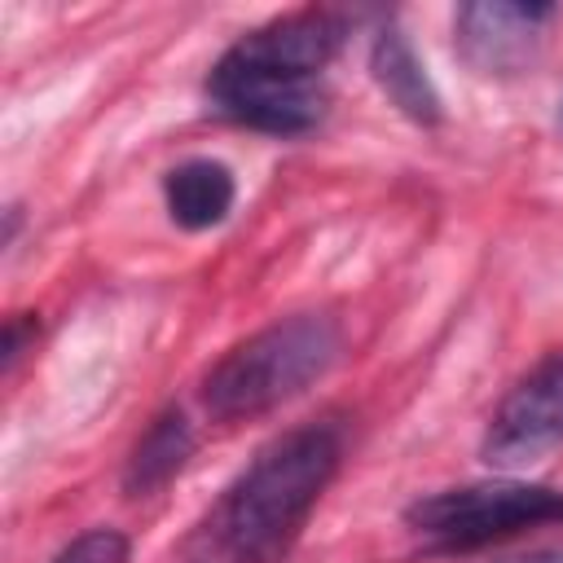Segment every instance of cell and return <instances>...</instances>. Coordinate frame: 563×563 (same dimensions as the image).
<instances>
[{
  "mask_svg": "<svg viewBox=\"0 0 563 563\" xmlns=\"http://www.w3.org/2000/svg\"><path fill=\"white\" fill-rule=\"evenodd\" d=\"M550 4H462L453 18V44L479 75H519L541 44Z\"/></svg>",
  "mask_w": 563,
  "mask_h": 563,
  "instance_id": "obj_6",
  "label": "cell"
},
{
  "mask_svg": "<svg viewBox=\"0 0 563 563\" xmlns=\"http://www.w3.org/2000/svg\"><path fill=\"white\" fill-rule=\"evenodd\" d=\"M409 528L449 550H475L532 523L563 519V493L523 479H484L418 497L405 510Z\"/></svg>",
  "mask_w": 563,
  "mask_h": 563,
  "instance_id": "obj_3",
  "label": "cell"
},
{
  "mask_svg": "<svg viewBox=\"0 0 563 563\" xmlns=\"http://www.w3.org/2000/svg\"><path fill=\"white\" fill-rule=\"evenodd\" d=\"M53 563H128V537L114 528H92L75 537Z\"/></svg>",
  "mask_w": 563,
  "mask_h": 563,
  "instance_id": "obj_11",
  "label": "cell"
},
{
  "mask_svg": "<svg viewBox=\"0 0 563 563\" xmlns=\"http://www.w3.org/2000/svg\"><path fill=\"white\" fill-rule=\"evenodd\" d=\"M563 444V352L541 356L497 405L484 431V462L519 471Z\"/></svg>",
  "mask_w": 563,
  "mask_h": 563,
  "instance_id": "obj_5",
  "label": "cell"
},
{
  "mask_svg": "<svg viewBox=\"0 0 563 563\" xmlns=\"http://www.w3.org/2000/svg\"><path fill=\"white\" fill-rule=\"evenodd\" d=\"M163 198H167L172 220L180 229L198 233V229L220 224L233 211L238 185H233V176H229L224 163H216V158H189V163H180V167L167 172Z\"/></svg>",
  "mask_w": 563,
  "mask_h": 563,
  "instance_id": "obj_9",
  "label": "cell"
},
{
  "mask_svg": "<svg viewBox=\"0 0 563 563\" xmlns=\"http://www.w3.org/2000/svg\"><path fill=\"white\" fill-rule=\"evenodd\" d=\"M339 457L343 435L330 422L268 440L207 510L185 545V563H282L330 488Z\"/></svg>",
  "mask_w": 563,
  "mask_h": 563,
  "instance_id": "obj_1",
  "label": "cell"
},
{
  "mask_svg": "<svg viewBox=\"0 0 563 563\" xmlns=\"http://www.w3.org/2000/svg\"><path fill=\"white\" fill-rule=\"evenodd\" d=\"M347 40V22L330 9H299L286 18H273L255 31H246L238 40V48L264 66L303 75V79H321V70L339 57Z\"/></svg>",
  "mask_w": 563,
  "mask_h": 563,
  "instance_id": "obj_7",
  "label": "cell"
},
{
  "mask_svg": "<svg viewBox=\"0 0 563 563\" xmlns=\"http://www.w3.org/2000/svg\"><path fill=\"white\" fill-rule=\"evenodd\" d=\"M194 453V427L180 409H163L145 435L136 440L128 466H123V493L128 497H150L158 493Z\"/></svg>",
  "mask_w": 563,
  "mask_h": 563,
  "instance_id": "obj_10",
  "label": "cell"
},
{
  "mask_svg": "<svg viewBox=\"0 0 563 563\" xmlns=\"http://www.w3.org/2000/svg\"><path fill=\"white\" fill-rule=\"evenodd\" d=\"M207 97L233 123L277 132V136H299V132L317 128L325 114L321 79H303V75L277 70V66H264V62L246 57L238 44L211 66Z\"/></svg>",
  "mask_w": 563,
  "mask_h": 563,
  "instance_id": "obj_4",
  "label": "cell"
},
{
  "mask_svg": "<svg viewBox=\"0 0 563 563\" xmlns=\"http://www.w3.org/2000/svg\"><path fill=\"white\" fill-rule=\"evenodd\" d=\"M343 347L339 321L325 312H299L264 325L260 334L229 347L202 378V405L220 422L260 418L308 383H317Z\"/></svg>",
  "mask_w": 563,
  "mask_h": 563,
  "instance_id": "obj_2",
  "label": "cell"
},
{
  "mask_svg": "<svg viewBox=\"0 0 563 563\" xmlns=\"http://www.w3.org/2000/svg\"><path fill=\"white\" fill-rule=\"evenodd\" d=\"M369 70H374V84L387 92V101L413 119V123H440V97L422 70V62L413 57L409 40L396 31V26H383L374 48H369Z\"/></svg>",
  "mask_w": 563,
  "mask_h": 563,
  "instance_id": "obj_8",
  "label": "cell"
},
{
  "mask_svg": "<svg viewBox=\"0 0 563 563\" xmlns=\"http://www.w3.org/2000/svg\"><path fill=\"white\" fill-rule=\"evenodd\" d=\"M519 563H563V554H532V559H519Z\"/></svg>",
  "mask_w": 563,
  "mask_h": 563,
  "instance_id": "obj_12",
  "label": "cell"
}]
</instances>
